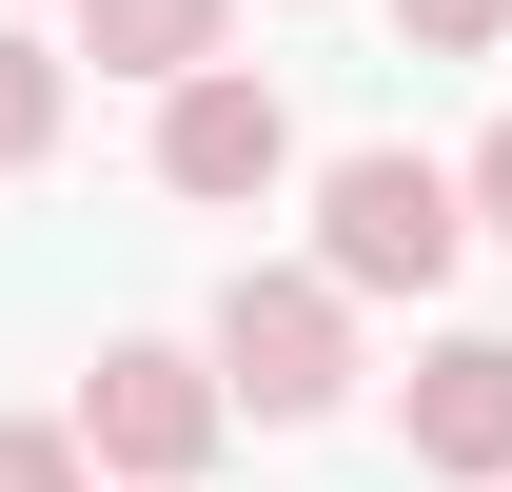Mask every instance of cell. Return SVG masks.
<instances>
[{"label": "cell", "mask_w": 512, "mask_h": 492, "mask_svg": "<svg viewBox=\"0 0 512 492\" xmlns=\"http://www.w3.org/2000/svg\"><path fill=\"white\" fill-rule=\"evenodd\" d=\"M316 256L355 276V296H434L453 256H473V178H434L414 138H375V158L316 178Z\"/></svg>", "instance_id": "obj_1"}, {"label": "cell", "mask_w": 512, "mask_h": 492, "mask_svg": "<svg viewBox=\"0 0 512 492\" xmlns=\"http://www.w3.org/2000/svg\"><path fill=\"white\" fill-rule=\"evenodd\" d=\"M217 414H237V374L178 355V335H119V355L79 374V453H99V473H138V492H178L197 453H217Z\"/></svg>", "instance_id": "obj_2"}, {"label": "cell", "mask_w": 512, "mask_h": 492, "mask_svg": "<svg viewBox=\"0 0 512 492\" xmlns=\"http://www.w3.org/2000/svg\"><path fill=\"white\" fill-rule=\"evenodd\" d=\"M335 296H355V276H237V296H217V374H237V414H335V394H355V335H335Z\"/></svg>", "instance_id": "obj_3"}, {"label": "cell", "mask_w": 512, "mask_h": 492, "mask_svg": "<svg viewBox=\"0 0 512 492\" xmlns=\"http://www.w3.org/2000/svg\"><path fill=\"white\" fill-rule=\"evenodd\" d=\"M158 178H178V197H276V178H296V119H276V79H256V60L158 79Z\"/></svg>", "instance_id": "obj_4"}, {"label": "cell", "mask_w": 512, "mask_h": 492, "mask_svg": "<svg viewBox=\"0 0 512 492\" xmlns=\"http://www.w3.org/2000/svg\"><path fill=\"white\" fill-rule=\"evenodd\" d=\"M394 453L493 492V473H512V335H434V355L394 374Z\"/></svg>", "instance_id": "obj_5"}, {"label": "cell", "mask_w": 512, "mask_h": 492, "mask_svg": "<svg viewBox=\"0 0 512 492\" xmlns=\"http://www.w3.org/2000/svg\"><path fill=\"white\" fill-rule=\"evenodd\" d=\"M79 60H119V79H197V60H217V0H79Z\"/></svg>", "instance_id": "obj_6"}, {"label": "cell", "mask_w": 512, "mask_h": 492, "mask_svg": "<svg viewBox=\"0 0 512 492\" xmlns=\"http://www.w3.org/2000/svg\"><path fill=\"white\" fill-rule=\"evenodd\" d=\"M60 158V40H0V178Z\"/></svg>", "instance_id": "obj_7"}, {"label": "cell", "mask_w": 512, "mask_h": 492, "mask_svg": "<svg viewBox=\"0 0 512 492\" xmlns=\"http://www.w3.org/2000/svg\"><path fill=\"white\" fill-rule=\"evenodd\" d=\"M0 492H99V453H79V433H40V414H0Z\"/></svg>", "instance_id": "obj_8"}, {"label": "cell", "mask_w": 512, "mask_h": 492, "mask_svg": "<svg viewBox=\"0 0 512 492\" xmlns=\"http://www.w3.org/2000/svg\"><path fill=\"white\" fill-rule=\"evenodd\" d=\"M394 40H434V60H493V40H512V0H394Z\"/></svg>", "instance_id": "obj_9"}, {"label": "cell", "mask_w": 512, "mask_h": 492, "mask_svg": "<svg viewBox=\"0 0 512 492\" xmlns=\"http://www.w3.org/2000/svg\"><path fill=\"white\" fill-rule=\"evenodd\" d=\"M473 217H493V237H512V119L473 138Z\"/></svg>", "instance_id": "obj_10"}, {"label": "cell", "mask_w": 512, "mask_h": 492, "mask_svg": "<svg viewBox=\"0 0 512 492\" xmlns=\"http://www.w3.org/2000/svg\"><path fill=\"white\" fill-rule=\"evenodd\" d=\"M493 492H512V473H493Z\"/></svg>", "instance_id": "obj_11"}]
</instances>
